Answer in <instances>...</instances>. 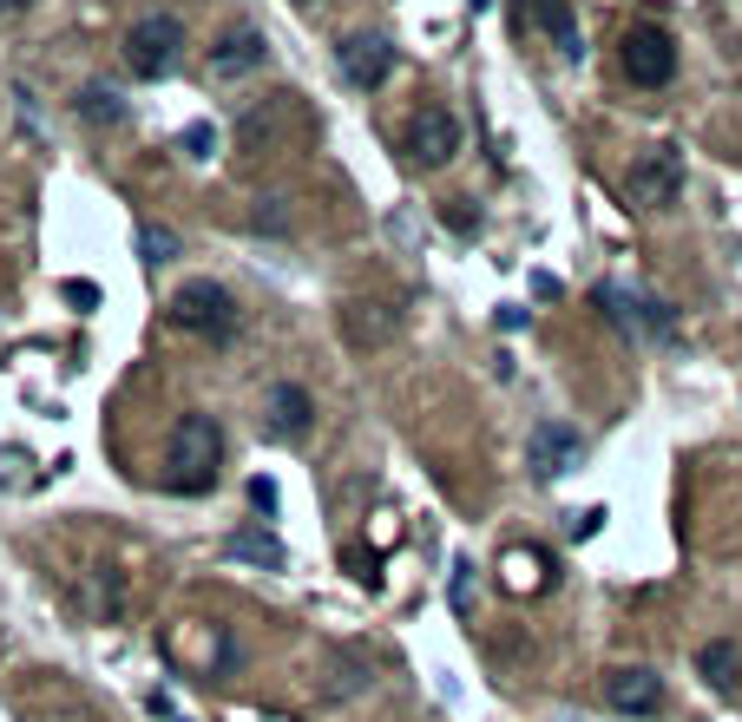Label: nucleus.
Instances as JSON below:
<instances>
[{"label": "nucleus", "instance_id": "f257e3e1", "mask_svg": "<svg viewBox=\"0 0 742 722\" xmlns=\"http://www.w3.org/2000/svg\"><path fill=\"white\" fill-rule=\"evenodd\" d=\"M218 467H223V428L211 414H178L171 447H164V487L198 500V493L218 487Z\"/></svg>", "mask_w": 742, "mask_h": 722}, {"label": "nucleus", "instance_id": "f03ea898", "mask_svg": "<svg viewBox=\"0 0 742 722\" xmlns=\"http://www.w3.org/2000/svg\"><path fill=\"white\" fill-rule=\"evenodd\" d=\"M302 139H309V106H302V92H270V99L250 106L243 126H237V144H243L250 158L290 151V144H302Z\"/></svg>", "mask_w": 742, "mask_h": 722}, {"label": "nucleus", "instance_id": "7ed1b4c3", "mask_svg": "<svg viewBox=\"0 0 742 722\" xmlns=\"http://www.w3.org/2000/svg\"><path fill=\"white\" fill-rule=\"evenodd\" d=\"M13 710H20V722H99V703L79 690L73 676H60V670L27 676L20 696H13Z\"/></svg>", "mask_w": 742, "mask_h": 722}, {"label": "nucleus", "instance_id": "20e7f679", "mask_svg": "<svg viewBox=\"0 0 742 722\" xmlns=\"http://www.w3.org/2000/svg\"><path fill=\"white\" fill-rule=\"evenodd\" d=\"M676 198H683V151H676V144L638 151L631 171H624V204H638V211H670Z\"/></svg>", "mask_w": 742, "mask_h": 722}, {"label": "nucleus", "instance_id": "39448f33", "mask_svg": "<svg viewBox=\"0 0 742 722\" xmlns=\"http://www.w3.org/2000/svg\"><path fill=\"white\" fill-rule=\"evenodd\" d=\"M618 67L631 86H644V92H664L670 79H676V40H670L664 27H631L624 40H618Z\"/></svg>", "mask_w": 742, "mask_h": 722}, {"label": "nucleus", "instance_id": "423d86ee", "mask_svg": "<svg viewBox=\"0 0 742 722\" xmlns=\"http://www.w3.org/2000/svg\"><path fill=\"white\" fill-rule=\"evenodd\" d=\"M184 53V20L178 13H146L132 33H126V67L139 79H164Z\"/></svg>", "mask_w": 742, "mask_h": 722}, {"label": "nucleus", "instance_id": "0eeeda50", "mask_svg": "<svg viewBox=\"0 0 742 722\" xmlns=\"http://www.w3.org/2000/svg\"><path fill=\"white\" fill-rule=\"evenodd\" d=\"M171 322L178 329H191V335H230L237 329V302H230V289L211 283V277H198V283H184L171 295Z\"/></svg>", "mask_w": 742, "mask_h": 722}, {"label": "nucleus", "instance_id": "6e6552de", "mask_svg": "<svg viewBox=\"0 0 742 722\" xmlns=\"http://www.w3.org/2000/svg\"><path fill=\"white\" fill-rule=\"evenodd\" d=\"M401 151H408V164H421V171L453 164V151H460V119H453L447 106H421V112L408 119V132H401Z\"/></svg>", "mask_w": 742, "mask_h": 722}, {"label": "nucleus", "instance_id": "1a4fd4ad", "mask_svg": "<svg viewBox=\"0 0 742 722\" xmlns=\"http://www.w3.org/2000/svg\"><path fill=\"white\" fill-rule=\"evenodd\" d=\"M579 453H585V440L579 428H565V421H539V428L525 433V467H532V480H559V473H572L579 467Z\"/></svg>", "mask_w": 742, "mask_h": 722}, {"label": "nucleus", "instance_id": "9d476101", "mask_svg": "<svg viewBox=\"0 0 742 722\" xmlns=\"http://www.w3.org/2000/svg\"><path fill=\"white\" fill-rule=\"evenodd\" d=\"M604 703L624 710V716H651V710H664V676L644 670V663H618L604 676Z\"/></svg>", "mask_w": 742, "mask_h": 722}, {"label": "nucleus", "instance_id": "9b49d317", "mask_svg": "<svg viewBox=\"0 0 742 722\" xmlns=\"http://www.w3.org/2000/svg\"><path fill=\"white\" fill-rule=\"evenodd\" d=\"M394 335H401V309L362 302V295L342 302V342H349V349H381V342H394Z\"/></svg>", "mask_w": 742, "mask_h": 722}, {"label": "nucleus", "instance_id": "f8f14e48", "mask_svg": "<svg viewBox=\"0 0 742 722\" xmlns=\"http://www.w3.org/2000/svg\"><path fill=\"white\" fill-rule=\"evenodd\" d=\"M342 72H349V86L374 92V86H388V72H394V47H388L381 33H349V40H342Z\"/></svg>", "mask_w": 742, "mask_h": 722}, {"label": "nucleus", "instance_id": "ddd939ff", "mask_svg": "<svg viewBox=\"0 0 742 722\" xmlns=\"http://www.w3.org/2000/svg\"><path fill=\"white\" fill-rule=\"evenodd\" d=\"M263 53H270L263 27H230L218 47H211V79H243V72L263 67Z\"/></svg>", "mask_w": 742, "mask_h": 722}, {"label": "nucleus", "instance_id": "4468645a", "mask_svg": "<svg viewBox=\"0 0 742 722\" xmlns=\"http://www.w3.org/2000/svg\"><path fill=\"white\" fill-rule=\"evenodd\" d=\"M263 414H270V433H277V440H302L309 421H315V401H309V388H297V381H277L270 401H263Z\"/></svg>", "mask_w": 742, "mask_h": 722}, {"label": "nucleus", "instance_id": "2eb2a0df", "mask_svg": "<svg viewBox=\"0 0 742 722\" xmlns=\"http://www.w3.org/2000/svg\"><path fill=\"white\" fill-rule=\"evenodd\" d=\"M598 302L624 322V329H644V335H670V309L651 295H624V289H598Z\"/></svg>", "mask_w": 742, "mask_h": 722}, {"label": "nucleus", "instance_id": "dca6fc26", "mask_svg": "<svg viewBox=\"0 0 742 722\" xmlns=\"http://www.w3.org/2000/svg\"><path fill=\"white\" fill-rule=\"evenodd\" d=\"M532 27H545V33H552V47H559L565 60H585V33H579L572 0H532Z\"/></svg>", "mask_w": 742, "mask_h": 722}, {"label": "nucleus", "instance_id": "f3484780", "mask_svg": "<svg viewBox=\"0 0 742 722\" xmlns=\"http://www.w3.org/2000/svg\"><path fill=\"white\" fill-rule=\"evenodd\" d=\"M696 670H703V683L716 690V696H730L742 683V650L730 644V638H716V644H703V656H696Z\"/></svg>", "mask_w": 742, "mask_h": 722}, {"label": "nucleus", "instance_id": "a211bd4d", "mask_svg": "<svg viewBox=\"0 0 742 722\" xmlns=\"http://www.w3.org/2000/svg\"><path fill=\"white\" fill-rule=\"evenodd\" d=\"M500 584H507V591H545V552H539V545L507 552V559H500Z\"/></svg>", "mask_w": 742, "mask_h": 722}, {"label": "nucleus", "instance_id": "6ab92c4d", "mask_svg": "<svg viewBox=\"0 0 742 722\" xmlns=\"http://www.w3.org/2000/svg\"><path fill=\"white\" fill-rule=\"evenodd\" d=\"M79 119H86V126H119V119H126V99H119L112 86H86V92H79Z\"/></svg>", "mask_w": 742, "mask_h": 722}, {"label": "nucleus", "instance_id": "aec40b11", "mask_svg": "<svg viewBox=\"0 0 742 722\" xmlns=\"http://www.w3.org/2000/svg\"><path fill=\"white\" fill-rule=\"evenodd\" d=\"M230 552H243V559H263L270 572H283V545H277V539H257V532H243V539H230Z\"/></svg>", "mask_w": 742, "mask_h": 722}, {"label": "nucleus", "instance_id": "412c9836", "mask_svg": "<svg viewBox=\"0 0 742 722\" xmlns=\"http://www.w3.org/2000/svg\"><path fill=\"white\" fill-rule=\"evenodd\" d=\"M139 257H146L151 270H158V263H171V257H178V237H171V230H139Z\"/></svg>", "mask_w": 742, "mask_h": 722}, {"label": "nucleus", "instance_id": "4be33fe9", "mask_svg": "<svg viewBox=\"0 0 742 722\" xmlns=\"http://www.w3.org/2000/svg\"><path fill=\"white\" fill-rule=\"evenodd\" d=\"M178 144H184V158H211V151H218V132H211V126H184Z\"/></svg>", "mask_w": 742, "mask_h": 722}, {"label": "nucleus", "instance_id": "5701e85b", "mask_svg": "<svg viewBox=\"0 0 742 722\" xmlns=\"http://www.w3.org/2000/svg\"><path fill=\"white\" fill-rule=\"evenodd\" d=\"M447 598H453V611H467V604H473V565H467V559H453V584H447Z\"/></svg>", "mask_w": 742, "mask_h": 722}, {"label": "nucleus", "instance_id": "b1692460", "mask_svg": "<svg viewBox=\"0 0 742 722\" xmlns=\"http://www.w3.org/2000/svg\"><path fill=\"white\" fill-rule=\"evenodd\" d=\"M250 505L270 519V512H277V480H263V473H257V480H250Z\"/></svg>", "mask_w": 742, "mask_h": 722}, {"label": "nucleus", "instance_id": "393cba45", "mask_svg": "<svg viewBox=\"0 0 742 722\" xmlns=\"http://www.w3.org/2000/svg\"><path fill=\"white\" fill-rule=\"evenodd\" d=\"M67 302H73V309H92V302H99V289H92V283H79V277H73V283H67Z\"/></svg>", "mask_w": 742, "mask_h": 722}, {"label": "nucleus", "instance_id": "a878e982", "mask_svg": "<svg viewBox=\"0 0 742 722\" xmlns=\"http://www.w3.org/2000/svg\"><path fill=\"white\" fill-rule=\"evenodd\" d=\"M598 525H604V512L592 505V512H579V519H572V539H592Z\"/></svg>", "mask_w": 742, "mask_h": 722}, {"label": "nucleus", "instance_id": "bb28decb", "mask_svg": "<svg viewBox=\"0 0 742 722\" xmlns=\"http://www.w3.org/2000/svg\"><path fill=\"white\" fill-rule=\"evenodd\" d=\"M27 7H33V0H0V13H27Z\"/></svg>", "mask_w": 742, "mask_h": 722}, {"label": "nucleus", "instance_id": "cd10ccee", "mask_svg": "<svg viewBox=\"0 0 742 722\" xmlns=\"http://www.w3.org/2000/svg\"><path fill=\"white\" fill-rule=\"evenodd\" d=\"M480 7H493V0H473V13H480Z\"/></svg>", "mask_w": 742, "mask_h": 722}]
</instances>
